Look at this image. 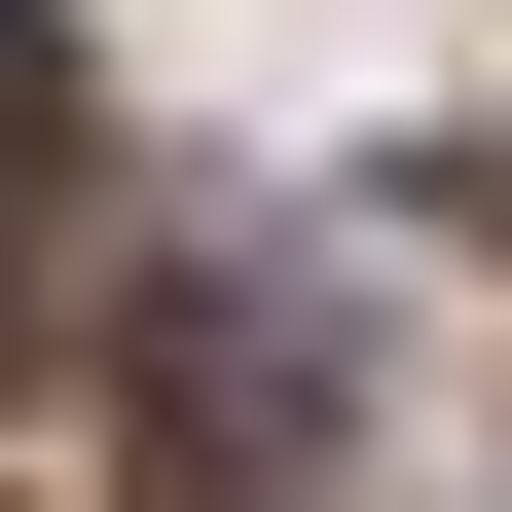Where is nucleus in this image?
I'll list each match as a JSON object with an SVG mask.
<instances>
[{
  "label": "nucleus",
  "mask_w": 512,
  "mask_h": 512,
  "mask_svg": "<svg viewBox=\"0 0 512 512\" xmlns=\"http://www.w3.org/2000/svg\"><path fill=\"white\" fill-rule=\"evenodd\" d=\"M147 439L183 476H293V439H330V330H293V293H183L147 330Z\"/></svg>",
  "instance_id": "nucleus-1"
},
{
  "label": "nucleus",
  "mask_w": 512,
  "mask_h": 512,
  "mask_svg": "<svg viewBox=\"0 0 512 512\" xmlns=\"http://www.w3.org/2000/svg\"><path fill=\"white\" fill-rule=\"evenodd\" d=\"M0 147H74V37H37V0H0Z\"/></svg>",
  "instance_id": "nucleus-2"
}]
</instances>
